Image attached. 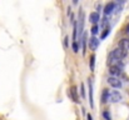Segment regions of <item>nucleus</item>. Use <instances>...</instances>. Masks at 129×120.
I'll list each match as a JSON object with an SVG mask.
<instances>
[{
    "label": "nucleus",
    "instance_id": "nucleus-8",
    "mask_svg": "<svg viewBox=\"0 0 129 120\" xmlns=\"http://www.w3.org/2000/svg\"><path fill=\"white\" fill-rule=\"evenodd\" d=\"M88 84H89V103H90V106L94 108V100H93V83H91L90 79H88Z\"/></svg>",
    "mask_w": 129,
    "mask_h": 120
},
{
    "label": "nucleus",
    "instance_id": "nucleus-7",
    "mask_svg": "<svg viewBox=\"0 0 129 120\" xmlns=\"http://www.w3.org/2000/svg\"><path fill=\"white\" fill-rule=\"evenodd\" d=\"M99 20H100V16H99V13H96V11H94V13H91V14L89 15V21H90L91 24H94V25H96V24L99 23Z\"/></svg>",
    "mask_w": 129,
    "mask_h": 120
},
{
    "label": "nucleus",
    "instance_id": "nucleus-9",
    "mask_svg": "<svg viewBox=\"0 0 129 120\" xmlns=\"http://www.w3.org/2000/svg\"><path fill=\"white\" fill-rule=\"evenodd\" d=\"M114 8H115V4H114V3H108V4L105 5V8H104V14H105V16H108L109 14H112L113 10H114Z\"/></svg>",
    "mask_w": 129,
    "mask_h": 120
},
{
    "label": "nucleus",
    "instance_id": "nucleus-6",
    "mask_svg": "<svg viewBox=\"0 0 129 120\" xmlns=\"http://www.w3.org/2000/svg\"><path fill=\"white\" fill-rule=\"evenodd\" d=\"M98 46H99V40H98V38L91 36L90 40H89V48H90L93 51H95V50L98 49Z\"/></svg>",
    "mask_w": 129,
    "mask_h": 120
},
{
    "label": "nucleus",
    "instance_id": "nucleus-21",
    "mask_svg": "<svg viewBox=\"0 0 129 120\" xmlns=\"http://www.w3.org/2000/svg\"><path fill=\"white\" fill-rule=\"evenodd\" d=\"M86 119H88V120H91V115H90V114H88V115H86Z\"/></svg>",
    "mask_w": 129,
    "mask_h": 120
},
{
    "label": "nucleus",
    "instance_id": "nucleus-10",
    "mask_svg": "<svg viewBox=\"0 0 129 120\" xmlns=\"http://www.w3.org/2000/svg\"><path fill=\"white\" fill-rule=\"evenodd\" d=\"M70 96H72V99H73L74 103H78V101H79V98H78V90H77L75 86H72V88H70Z\"/></svg>",
    "mask_w": 129,
    "mask_h": 120
},
{
    "label": "nucleus",
    "instance_id": "nucleus-15",
    "mask_svg": "<svg viewBox=\"0 0 129 120\" xmlns=\"http://www.w3.org/2000/svg\"><path fill=\"white\" fill-rule=\"evenodd\" d=\"M109 34H110V29H109V28H107V29H105V30L103 31V34H102L100 39H105V38H107V36H108Z\"/></svg>",
    "mask_w": 129,
    "mask_h": 120
},
{
    "label": "nucleus",
    "instance_id": "nucleus-2",
    "mask_svg": "<svg viewBox=\"0 0 129 120\" xmlns=\"http://www.w3.org/2000/svg\"><path fill=\"white\" fill-rule=\"evenodd\" d=\"M122 100V94L118 91V90H113V91H109V95H108V101L110 103H118Z\"/></svg>",
    "mask_w": 129,
    "mask_h": 120
},
{
    "label": "nucleus",
    "instance_id": "nucleus-11",
    "mask_svg": "<svg viewBox=\"0 0 129 120\" xmlns=\"http://www.w3.org/2000/svg\"><path fill=\"white\" fill-rule=\"evenodd\" d=\"M119 48H122V49H124L125 51H128L129 50V39H122L120 40Z\"/></svg>",
    "mask_w": 129,
    "mask_h": 120
},
{
    "label": "nucleus",
    "instance_id": "nucleus-16",
    "mask_svg": "<svg viewBox=\"0 0 129 120\" xmlns=\"http://www.w3.org/2000/svg\"><path fill=\"white\" fill-rule=\"evenodd\" d=\"M98 33H99V26H98V25H94V26L91 28V34H93V35H96Z\"/></svg>",
    "mask_w": 129,
    "mask_h": 120
},
{
    "label": "nucleus",
    "instance_id": "nucleus-20",
    "mask_svg": "<svg viewBox=\"0 0 129 120\" xmlns=\"http://www.w3.org/2000/svg\"><path fill=\"white\" fill-rule=\"evenodd\" d=\"M102 25H103V26H105V25H107V18H104V19H103V23H102Z\"/></svg>",
    "mask_w": 129,
    "mask_h": 120
},
{
    "label": "nucleus",
    "instance_id": "nucleus-12",
    "mask_svg": "<svg viewBox=\"0 0 129 120\" xmlns=\"http://www.w3.org/2000/svg\"><path fill=\"white\" fill-rule=\"evenodd\" d=\"M108 95H109V91H108V89H105L103 91V95H102V103H107L108 101Z\"/></svg>",
    "mask_w": 129,
    "mask_h": 120
},
{
    "label": "nucleus",
    "instance_id": "nucleus-17",
    "mask_svg": "<svg viewBox=\"0 0 129 120\" xmlns=\"http://www.w3.org/2000/svg\"><path fill=\"white\" fill-rule=\"evenodd\" d=\"M79 50V43L78 41H73V51L77 53Z\"/></svg>",
    "mask_w": 129,
    "mask_h": 120
},
{
    "label": "nucleus",
    "instance_id": "nucleus-13",
    "mask_svg": "<svg viewBox=\"0 0 129 120\" xmlns=\"http://www.w3.org/2000/svg\"><path fill=\"white\" fill-rule=\"evenodd\" d=\"M82 43H83V54L85 55V50H86V38H85V34H83Z\"/></svg>",
    "mask_w": 129,
    "mask_h": 120
},
{
    "label": "nucleus",
    "instance_id": "nucleus-1",
    "mask_svg": "<svg viewBox=\"0 0 129 120\" xmlns=\"http://www.w3.org/2000/svg\"><path fill=\"white\" fill-rule=\"evenodd\" d=\"M109 55H112L113 58H115V59H118V60H122V59H124L127 55H128V51H125L124 49H122V48H117V49H114Z\"/></svg>",
    "mask_w": 129,
    "mask_h": 120
},
{
    "label": "nucleus",
    "instance_id": "nucleus-14",
    "mask_svg": "<svg viewBox=\"0 0 129 120\" xmlns=\"http://www.w3.org/2000/svg\"><path fill=\"white\" fill-rule=\"evenodd\" d=\"M94 64H95V55L90 56V70L94 71Z\"/></svg>",
    "mask_w": 129,
    "mask_h": 120
},
{
    "label": "nucleus",
    "instance_id": "nucleus-4",
    "mask_svg": "<svg viewBox=\"0 0 129 120\" xmlns=\"http://www.w3.org/2000/svg\"><path fill=\"white\" fill-rule=\"evenodd\" d=\"M108 84L114 88V89H120L122 88V81L119 80V78H114V76H109L108 78Z\"/></svg>",
    "mask_w": 129,
    "mask_h": 120
},
{
    "label": "nucleus",
    "instance_id": "nucleus-19",
    "mask_svg": "<svg viewBox=\"0 0 129 120\" xmlns=\"http://www.w3.org/2000/svg\"><path fill=\"white\" fill-rule=\"evenodd\" d=\"M103 115H104V118H105L107 120H110V114H109L108 111H104V113H103Z\"/></svg>",
    "mask_w": 129,
    "mask_h": 120
},
{
    "label": "nucleus",
    "instance_id": "nucleus-22",
    "mask_svg": "<svg viewBox=\"0 0 129 120\" xmlns=\"http://www.w3.org/2000/svg\"><path fill=\"white\" fill-rule=\"evenodd\" d=\"M125 33H127V34H129V24H128V26L125 28Z\"/></svg>",
    "mask_w": 129,
    "mask_h": 120
},
{
    "label": "nucleus",
    "instance_id": "nucleus-3",
    "mask_svg": "<svg viewBox=\"0 0 129 120\" xmlns=\"http://www.w3.org/2000/svg\"><path fill=\"white\" fill-rule=\"evenodd\" d=\"M83 28H84V11L80 10L79 19H78V23H77V30H78V34L79 35L83 34Z\"/></svg>",
    "mask_w": 129,
    "mask_h": 120
},
{
    "label": "nucleus",
    "instance_id": "nucleus-18",
    "mask_svg": "<svg viewBox=\"0 0 129 120\" xmlns=\"http://www.w3.org/2000/svg\"><path fill=\"white\" fill-rule=\"evenodd\" d=\"M80 94H82V98H85V89H84V84H80Z\"/></svg>",
    "mask_w": 129,
    "mask_h": 120
},
{
    "label": "nucleus",
    "instance_id": "nucleus-5",
    "mask_svg": "<svg viewBox=\"0 0 129 120\" xmlns=\"http://www.w3.org/2000/svg\"><path fill=\"white\" fill-rule=\"evenodd\" d=\"M109 73H110V75H112V76L118 78V76L123 73V69H120V68H118V66H110Z\"/></svg>",
    "mask_w": 129,
    "mask_h": 120
}]
</instances>
